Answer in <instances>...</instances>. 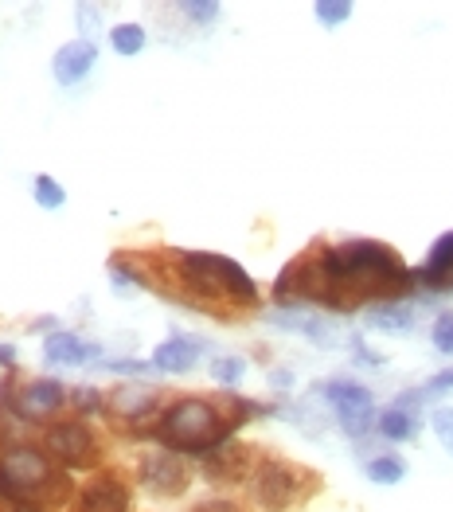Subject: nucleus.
Listing matches in <instances>:
<instances>
[{"mask_svg":"<svg viewBox=\"0 0 453 512\" xmlns=\"http://www.w3.org/2000/svg\"><path fill=\"white\" fill-rule=\"evenodd\" d=\"M414 286L407 262L395 255L387 243L375 239H348V243H313L305 255H297L274 282L278 301H305L325 305L336 313H348L368 301H395Z\"/></svg>","mask_w":453,"mask_h":512,"instance_id":"1","label":"nucleus"},{"mask_svg":"<svg viewBox=\"0 0 453 512\" xmlns=\"http://www.w3.org/2000/svg\"><path fill=\"white\" fill-rule=\"evenodd\" d=\"M250 415H254V407L247 399H223V407H219L211 399L188 395V399H176L168 411H161V419L153 423L145 438H157L172 454H211V450L227 446L231 434L243 427Z\"/></svg>","mask_w":453,"mask_h":512,"instance_id":"2","label":"nucleus"},{"mask_svg":"<svg viewBox=\"0 0 453 512\" xmlns=\"http://www.w3.org/2000/svg\"><path fill=\"white\" fill-rule=\"evenodd\" d=\"M172 282L180 286L176 298L200 305L204 313H231V309L258 305V286L235 258L207 255V251H176Z\"/></svg>","mask_w":453,"mask_h":512,"instance_id":"3","label":"nucleus"},{"mask_svg":"<svg viewBox=\"0 0 453 512\" xmlns=\"http://www.w3.org/2000/svg\"><path fill=\"white\" fill-rule=\"evenodd\" d=\"M0 497L36 505V509H55V505H67L71 477L36 446H12L0 458Z\"/></svg>","mask_w":453,"mask_h":512,"instance_id":"4","label":"nucleus"},{"mask_svg":"<svg viewBox=\"0 0 453 512\" xmlns=\"http://www.w3.org/2000/svg\"><path fill=\"white\" fill-rule=\"evenodd\" d=\"M301 485H313V477H305L289 462H262L254 466V477H250V493L262 505V512H286L301 497Z\"/></svg>","mask_w":453,"mask_h":512,"instance_id":"5","label":"nucleus"},{"mask_svg":"<svg viewBox=\"0 0 453 512\" xmlns=\"http://www.w3.org/2000/svg\"><path fill=\"white\" fill-rule=\"evenodd\" d=\"M325 399L332 403V411H336V419H340L348 438H368L371 423H379L375 419V399H371V391L364 384L332 380V384H325Z\"/></svg>","mask_w":453,"mask_h":512,"instance_id":"6","label":"nucleus"},{"mask_svg":"<svg viewBox=\"0 0 453 512\" xmlns=\"http://www.w3.org/2000/svg\"><path fill=\"white\" fill-rule=\"evenodd\" d=\"M43 442H47V454H51L63 470H67V466H75V470H90V466L98 462V442H94L90 427L79 423V419L47 427Z\"/></svg>","mask_w":453,"mask_h":512,"instance_id":"7","label":"nucleus"},{"mask_svg":"<svg viewBox=\"0 0 453 512\" xmlns=\"http://www.w3.org/2000/svg\"><path fill=\"white\" fill-rule=\"evenodd\" d=\"M4 395V403L20 415V419H47V415H55L63 403H67V391H63V384L59 380H36V384H28L20 395L8 387V391H0Z\"/></svg>","mask_w":453,"mask_h":512,"instance_id":"8","label":"nucleus"},{"mask_svg":"<svg viewBox=\"0 0 453 512\" xmlns=\"http://www.w3.org/2000/svg\"><path fill=\"white\" fill-rule=\"evenodd\" d=\"M141 485L157 497H180L188 489V466L172 454V450H157L141 458Z\"/></svg>","mask_w":453,"mask_h":512,"instance_id":"9","label":"nucleus"},{"mask_svg":"<svg viewBox=\"0 0 453 512\" xmlns=\"http://www.w3.org/2000/svg\"><path fill=\"white\" fill-rule=\"evenodd\" d=\"M94 63H98V43L71 40L55 51V59H51V75H55V83L59 86H75L94 71Z\"/></svg>","mask_w":453,"mask_h":512,"instance_id":"10","label":"nucleus"},{"mask_svg":"<svg viewBox=\"0 0 453 512\" xmlns=\"http://www.w3.org/2000/svg\"><path fill=\"white\" fill-rule=\"evenodd\" d=\"M247 470H254V450L250 446H239V442H227L219 450L204 454V477L207 481H243Z\"/></svg>","mask_w":453,"mask_h":512,"instance_id":"11","label":"nucleus"},{"mask_svg":"<svg viewBox=\"0 0 453 512\" xmlns=\"http://www.w3.org/2000/svg\"><path fill=\"white\" fill-rule=\"evenodd\" d=\"M79 512H129V489L118 477H94L79 493Z\"/></svg>","mask_w":453,"mask_h":512,"instance_id":"12","label":"nucleus"},{"mask_svg":"<svg viewBox=\"0 0 453 512\" xmlns=\"http://www.w3.org/2000/svg\"><path fill=\"white\" fill-rule=\"evenodd\" d=\"M270 321L274 325H282V329H297V333H305V337H313V344H325V348H332V344L340 341V325L336 321H329L325 313H282V309H274L270 313Z\"/></svg>","mask_w":453,"mask_h":512,"instance_id":"13","label":"nucleus"},{"mask_svg":"<svg viewBox=\"0 0 453 512\" xmlns=\"http://www.w3.org/2000/svg\"><path fill=\"white\" fill-rule=\"evenodd\" d=\"M200 352H204V341H196V337H172V341L157 344V352H153V368H157V372L180 376V372H188V368L200 360Z\"/></svg>","mask_w":453,"mask_h":512,"instance_id":"14","label":"nucleus"},{"mask_svg":"<svg viewBox=\"0 0 453 512\" xmlns=\"http://www.w3.org/2000/svg\"><path fill=\"white\" fill-rule=\"evenodd\" d=\"M414 278H418L422 286H430V290H453V231L442 235V239L430 247L426 266H422Z\"/></svg>","mask_w":453,"mask_h":512,"instance_id":"15","label":"nucleus"},{"mask_svg":"<svg viewBox=\"0 0 453 512\" xmlns=\"http://www.w3.org/2000/svg\"><path fill=\"white\" fill-rule=\"evenodd\" d=\"M43 360L47 364H83V360H98V348L94 344H86L83 337H75V333H51L47 341H43Z\"/></svg>","mask_w":453,"mask_h":512,"instance_id":"16","label":"nucleus"},{"mask_svg":"<svg viewBox=\"0 0 453 512\" xmlns=\"http://www.w3.org/2000/svg\"><path fill=\"white\" fill-rule=\"evenodd\" d=\"M368 321L371 329H383V333H407L414 325V313L407 305H399V301H387V305H375L368 309Z\"/></svg>","mask_w":453,"mask_h":512,"instance_id":"17","label":"nucleus"},{"mask_svg":"<svg viewBox=\"0 0 453 512\" xmlns=\"http://www.w3.org/2000/svg\"><path fill=\"white\" fill-rule=\"evenodd\" d=\"M364 473L375 485H399L407 477V462L399 454H379V458H371L368 466H364Z\"/></svg>","mask_w":453,"mask_h":512,"instance_id":"18","label":"nucleus"},{"mask_svg":"<svg viewBox=\"0 0 453 512\" xmlns=\"http://www.w3.org/2000/svg\"><path fill=\"white\" fill-rule=\"evenodd\" d=\"M379 434H383L387 442H407L414 434V419L407 411H399V407H387V411L379 415Z\"/></svg>","mask_w":453,"mask_h":512,"instance_id":"19","label":"nucleus"},{"mask_svg":"<svg viewBox=\"0 0 453 512\" xmlns=\"http://www.w3.org/2000/svg\"><path fill=\"white\" fill-rule=\"evenodd\" d=\"M247 376V360L243 356H215L211 360V380L223 387H239Z\"/></svg>","mask_w":453,"mask_h":512,"instance_id":"20","label":"nucleus"},{"mask_svg":"<svg viewBox=\"0 0 453 512\" xmlns=\"http://www.w3.org/2000/svg\"><path fill=\"white\" fill-rule=\"evenodd\" d=\"M32 196H36V204L47 208V212H55V208L67 204V192H63V188L55 184V176H47V172H40V176L32 180Z\"/></svg>","mask_w":453,"mask_h":512,"instance_id":"21","label":"nucleus"},{"mask_svg":"<svg viewBox=\"0 0 453 512\" xmlns=\"http://www.w3.org/2000/svg\"><path fill=\"white\" fill-rule=\"evenodd\" d=\"M110 43H114L118 55L129 59V55H137V51L145 47V28H141V24H118V28L110 32Z\"/></svg>","mask_w":453,"mask_h":512,"instance_id":"22","label":"nucleus"},{"mask_svg":"<svg viewBox=\"0 0 453 512\" xmlns=\"http://www.w3.org/2000/svg\"><path fill=\"white\" fill-rule=\"evenodd\" d=\"M313 16H317L325 28H340V24L352 16V4H348V0H317V4H313Z\"/></svg>","mask_w":453,"mask_h":512,"instance_id":"23","label":"nucleus"},{"mask_svg":"<svg viewBox=\"0 0 453 512\" xmlns=\"http://www.w3.org/2000/svg\"><path fill=\"white\" fill-rule=\"evenodd\" d=\"M430 427H434V434H438L442 450L453 458V407H438V411L430 415Z\"/></svg>","mask_w":453,"mask_h":512,"instance_id":"24","label":"nucleus"},{"mask_svg":"<svg viewBox=\"0 0 453 512\" xmlns=\"http://www.w3.org/2000/svg\"><path fill=\"white\" fill-rule=\"evenodd\" d=\"M430 337H434V348H438L442 356H453V317L450 313H442V317L434 321V333H430Z\"/></svg>","mask_w":453,"mask_h":512,"instance_id":"25","label":"nucleus"},{"mask_svg":"<svg viewBox=\"0 0 453 512\" xmlns=\"http://www.w3.org/2000/svg\"><path fill=\"white\" fill-rule=\"evenodd\" d=\"M184 12H188V20L211 24V20L219 16V4H215V0H188V4H184Z\"/></svg>","mask_w":453,"mask_h":512,"instance_id":"26","label":"nucleus"},{"mask_svg":"<svg viewBox=\"0 0 453 512\" xmlns=\"http://www.w3.org/2000/svg\"><path fill=\"white\" fill-rule=\"evenodd\" d=\"M71 403H75L79 411H98V407H102V395H98L94 387H75V391H71Z\"/></svg>","mask_w":453,"mask_h":512,"instance_id":"27","label":"nucleus"},{"mask_svg":"<svg viewBox=\"0 0 453 512\" xmlns=\"http://www.w3.org/2000/svg\"><path fill=\"white\" fill-rule=\"evenodd\" d=\"M75 12H79V28H83V40H90V32H94V20L102 16V4H79Z\"/></svg>","mask_w":453,"mask_h":512,"instance_id":"28","label":"nucleus"},{"mask_svg":"<svg viewBox=\"0 0 453 512\" xmlns=\"http://www.w3.org/2000/svg\"><path fill=\"white\" fill-rule=\"evenodd\" d=\"M192 512H243L235 501H227V497H207V501H200Z\"/></svg>","mask_w":453,"mask_h":512,"instance_id":"29","label":"nucleus"},{"mask_svg":"<svg viewBox=\"0 0 453 512\" xmlns=\"http://www.w3.org/2000/svg\"><path fill=\"white\" fill-rule=\"evenodd\" d=\"M110 372H122V376H141V372H149V364H141V360H110Z\"/></svg>","mask_w":453,"mask_h":512,"instance_id":"30","label":"nucleus"},{"mask_svg":"<svg viewBox=\"0 0 453 512\" xmlns=\"http://www.w3.org/2000/svg\"><path fill=\"white\" fill-rule=\"evenodd\" d=\"M438 391H453V372H438L430 384L422 387V395H438Z\"/></svg>","mask_w":453,"mask_h":512,"instance_id":"31","label":"nucleus"},{"mask_svg":"<svg viewBox=\"0 0 453 512\" xmlns=\"http://www.w3.org/2000/svg\"><path fill=\"white\" fill-rule=\"evenodd\" d=\"M0 512H43L36 505H20V501H8V497H0Z\"/></svg>","mask_w":453,"mask_h":512,"instance_id":"32","label":"nucleus"},{"mask_svg":"<svg viewBox=\"0 0 453 512\" xmlns=\"http://www.w3.org/2000/svg\"><path fill=\"white\" fill-rule=\"evenodd\" d=\"M16 364V348L12 344H0V368H12Z\"/></svg>","mask_w":453,"mask_h":512,"instance_id":"33","label":"nucleus"},{"mask_svg":"<svg viewBox=\"0 0 453 512\" xmlns=\"http://www.w3.org/2000/svg\"><path fill=\"white\" fill-rule=\"evenodd\" d=\"M270 384H274V387H293V372H286V368H278V372L270 376Z\"/></svg>","mask_w":453,"mask_h":512,"instance_id":"34","label":"nucleus"}]
</instances>
